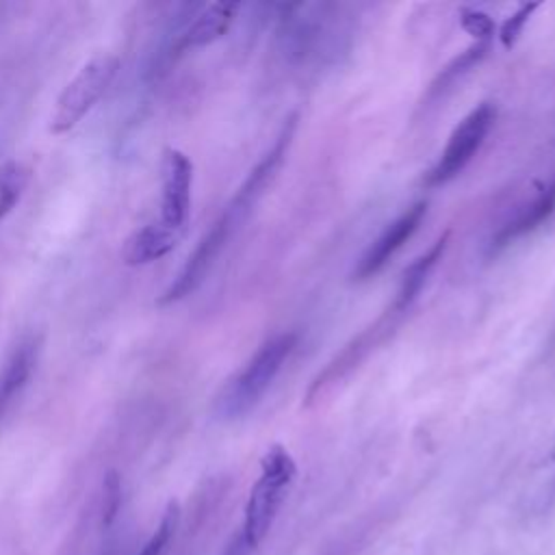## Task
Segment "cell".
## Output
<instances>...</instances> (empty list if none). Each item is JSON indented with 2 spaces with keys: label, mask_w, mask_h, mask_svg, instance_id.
Returning <instances> with one entry per match:
<instances>
[{
  "label": "cell",
  "mask_w": 555,
  "mask_h": 555,
  "mask_svg": "<svg viewBox=\"0 0 555 555\" xmlns=\"http://www.w3.org/2000/svg\"><path fill=\"white\" fill-rule=\"evenodd\" d=\"M160 223L178 232L184 228L191 210V182H193V163L180 150H167L160 167Z\"/></svg>",
  "instance_id": "52a82bcc"
},
{
  "label": "cell",
  "mask_w": 555,
  "mask_h": 555,
  "mask_svg": "<svg viewBox=\"0 0 555 555\" xmlns=\"http://www.w3.org/2000/svg\"><path fill=\"white\" fill-rule=\"evenodd\" d=\"M555 212V176L553 180L538 191V195L525 204L512 221H507L492 238V249L507 247L512 241L533 232L544 219H548Z\"/></svg>",
  "instance_id": "9c48e42d"
},
{
  "label": "cell",
  "mask_w": 555,
  "mask_h": 555,
  "mask_svg": "<svg viewBox=\"0 0 555 555\" xmlns=\"http://www.w3.org/2000/svg\"><path fill=\"white\" fill-rule=\"evenodd\" d=\"M553 492H555V483H553Z\"/></svg>",
  "instance_id": "e0dca14e"
},
{
  "label": "cell",
  "mask_w": 555,
  "mask_h": 555,
  "mask_svg": "<svg viewBox=\"0 0 555 555\" xmlns=\"http://www.w3.org/2000/svg\"><path fill=\"white\" fill-rule=\"evenodd\" d=\"M178 527V507L169 505L167 512L163 514L156 531L150 535V540L143 544V548L137 555H163V551L167 548L169 540L173 538Z\"/></svg>",
  "instance_id": "5bb4252c"
},
{
  "label": "cell",
  "mask_w": 555,
  "mask_h": 555,
  "mask_svg": "<svg viewBox=\"0 0 555 555\" xmlns=\"http://www.w3.org/2000/svg\"><path fill=\"white\" fill-rule=\"evenodd\" d=\"M488 48H490V41H477L475 46H470L468 50H464L460 56H455L440 74L438 78L434 80L431 89H429V98L431 100H438L442 98L451 87L457 85V80L468 74L486 54H488Z\"/></svg>",
  "instance_id": "4fadbf2b"
},
{
  "label": "cell",
  "mask_w": 555,
  "mask_h": 555,
  "mask_svg": "<svg viewBox=\"0 0 555 555\" xmlns=\"http://www.w3.org/2000/svg\"><path fill=\"white\" fill-rule=\"evenodd\" d=\"M462 24L470 35L477 37V41H490V37L494 35V26L490 17L481 11H464Z\"/></svg>",
  "instance_id": "2e32d148"
},
{
  "label": "cell",
  "mask_w": 555,
  "mask_h": 555,
  "mask_svg": "<svg viewBox=\"0 0 555 555\" xmlns=\"http://www.w3.org/2000/svg\"><path fill=\"white\" fill-rule=\"evenodd\" d=\"M425 215H427V202H416L410 208H405L392 223H388L386 230L366 247V251L358 260L353 269V280L364 282L377 275L390 262V258L414 236Z\"/></svg>",
  "instance_id": "8992f818"
},
{
  "label": "cell",
  "mask_w": 555,
  "mask_h": 555,
  "mask_svg": "<svg viewBox=\"0 0 555 555\" xmlns=\"http://www.w3.org/2000/svg\"><path fill=\"white\" fill-rule=\"evenodd\" d=\"M447 241H449V234H442L427 251H423L405 271H403V278H401V284L397 288V295H395V301L390 306V312L395 314H401L405 312L414 299L421 295L427 278L431 275L434 267L438 264V260L442 258L444 249H447Z\"/></svg>",
  "instance_id": "30bf717a"
},
{
  "label": "cell",
  "mask_w": 555,
  "mask_h": 555,
  "mask_svg": "<svg viewBox=\"0 0 555 555\" xmlns=\"http://www.w3.org/2000/svg\"><path fill=\"white\" fill-rule=\"evenodd\" d=\"M540 4L538 2H531V4H522L514 15H509L505 22H503V26H501V33H499V39H501V43H503V48H512L516 41H518V37H520V33H522V28H525V24L529 22V17H531V13L538 9Z\"/></svg>",
  "instance_id": "9a60e30c"
},
{
  "label": "cell",
  "mask_w": 555,
  "mask_h": 555,
  "mask_svg": "<svg viewBox=\"0 0 555 555\" xmlns=\"http://www.w3.org/2000/svg\"><path fill=\"white\" fill-rule=\"evenodd\" d=\"M494 119L496 108L490 102H481L479 106H475L449 134V141L440 152V158L425 176V184L440 186L457 178L483 145Z\"/></svg>",
  "instance_id": "277c9868"
},
{
  "label": "cell",
  "mask_w": 555,
  "mask_h": 555,
  "mask_svg": "<svg viewBox=\"0 0 555 555\" xmlns=\"http://www.w3.org/2000/svg\"><path fill=\"white\" fill-rule=\"evenodd\" d=\"M117 69L119 59L113 54H100L91 59L87 65H82L80 72L61 91L50 121V130L54 134L72 130L106 93Z\"/></svg>",
  "instance_id": "3957f363"
},
{
  "label": "cell",
  "mask_w": 555,
  "mask_h": 555,
  "mask_svg": "<svg viewBox=\"0 0 555 555\" xmlns=\"http://www.w3.org/2000/svg\"><path fill=\"white\" fill-rule=\"evenodd\" d=\"M295 475L297 464L284 447L273 444L262 455L260 473L249 490L243 509L241 529L225 555H249L262 544L280 514V507L295 481Z\"/></svg>",
  "instance_id": "6da1fadb"
},
{
  "label": "cell",
  "mask_w": 555,
  "mask_h": 555,
  "mask_svg": "<svg viewBox=\"0 0 555 555\" xmlns=\"http://www.w3.org/2000/svg\"><path fill=\"white\" fill-rule=\"evenodd\" d=\"M238 225H241V221L230 210L228 212L223 210V215L212 223V228L199 241L195 251L189 256V260L184 262V267L178 273V278L163 293L160 304L178 301V299L186 297L191 291H195L202 284V280L206 278V273L210 271L212 262L217 260V256L221 254V249L225 247V243L230 241V236L236 232Z\"/></svg>",
  "instance_id": "5b68a950"
},
{
  "label": "cell",
  "mask_w": 555,
  "mask_h": 555,
  "mask_svg": "<svg viewBox=\"0 0 555 555\" xmlns=\"http://www.w3.org/2000/svg\"><path fill=\"white\" fill-rule=\"evenodd\" d=\"M238 4L236 2H210L191 20V24L182 30L176 50L199 48L217 41L230 28Z\"/></svg>",
  "instance_id": "ba28073f"
},
{
  "label": "cell",
  "mask_w": 555,
  "mask_h": 555,
  "mask_svg": "<svg viewBox=\"0 0 555 555\" xmlns=\"http://www.w3.org/2000/svg\"><path fill=\"white\" fill-rule=\"evenodd\" d=\"M297 345L295 332H282L264 340L245 366L221 388L215 399V414L221 421H236L249 414L291 358Z\"/></svg>",
  "instance_id": "7a4b0ae2"
},
{
  "label": "cell",
  "mask_w": 555,
  "mask_h": 555,
  "mask_svg": "<svg viewBox=\"0 0 555 555\" xmlns=\"http://www.w3.org/2000/svg\"><path fill=\"white\" fill-rule=\"evenodd\" d=\"M176 245V232L163 223H147L132 232L121 249L126 264H147L163 258Z\"/></svg>",
  "instance_id": "8fae6325"
},
{
  "label": "cell",
  "mask_w": 555,
  "mask_h": 555,
  "mask_svg": "<svg viewBox=\"0 0 555 555\" xmlns=\"http://www.w3.org/2000/svg\"><path fill=\"white\" fill-rule=\"evenodd\" d=\"M35 360H37V345L33 340L22 343L7 360V364L0 373V416L7 412V408L13 403V399L26 386V382L33 373Z\"/></svg>",
  "instance_id": "7c38bea8"
}]
</instances>
